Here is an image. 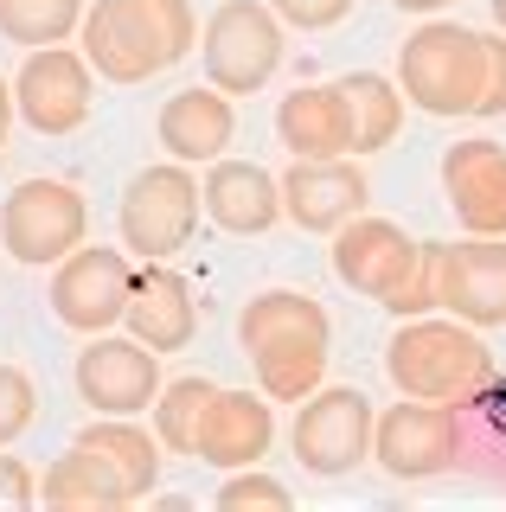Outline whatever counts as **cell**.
I'll use <instances>...</instances> for the list:
<instances>
[{"instance_id": "cell-8", "label": "cell", "mask_w": 506, "mask_h": 512, "mask_svg": "<svg viewBox=\"0 0 506 512\" xmlns=\"http://www.w3.org/2000/svg\"><path fill=\"white\" fill-rule=\"evenodd\" d=\"M90 237V205L84 192L65 180H20L0 205V250L13 263H65V256Z\"/></svg>"}, {"instance_id": "cell-19", "label": "cell", "mask_w": 506, "mask_h": 512, "mask_svg": "<svg viewBox=\"0 0 506 512\" xmlns=\"http://www.w3.org/2000/svg\"><path fill=\"white\" fill-rule=\"evenodd\" d=\"M276 442V410L263 391H218L212 410L199 423V442H193V461L205 468H257Z\"/></svg>"}, {"instance_id": "cell-20", "label": "cell", "mask_w": 506, "mask_h": 512, "mask_svg": "<svg viewBox=\"0 0 506 512\" xmlns=\"http://www.w3.org/2000/svg\"><path fill=\"white\" fill-rule=\"evenodd\" d=\"M154 135H161L167 160L212 167V160L231 148V135H237V109H231V96L218 90V84L173 90L167 103H161V122H154Z\"/></svg>"}, {"instance_id": "cell-7", "label": "cell", "mask_w": 506, "mask_h": 512, "mask_svg": "<svg viewBox=\"0 0 506 512\" xmlns=\"http://www.w3.org/2000/svg\"><path fill=\"white\" fill-rule=\"evenodd\" d=\"M468 455V404H430V397H398L378 410L372 461L391 480H430L449 474Z\"/></svg>"}, {"instance_id": "cell-35", "label": "cell", "mask_w": 506, "mask_h": 512, "mask_svg": "<svg viewBox=\"0 0 506 512\" xmlns=\"http://www.w3.org/2000/svg\"><path fill=\"white\" fill-rule=\"evenodd\" d=\"M487 7H494V26L506 32V0H487Z\"/></svg>"}, {"instance_id": "cell-6", "label": "cell", "mask_w": 506, "mask_h": 512, "mask_svg": "<svg viewBox=\"0 0 506 512\" xmlns=\"http://www.w3.org/2000/svg\"><path fill=\"white\" fill-rule=\"evenodd\" d=\"M282 58H289V45H282V20L270 0H225L205 20L199 64L205 84H218L225 96H257L282 71Z\"/></svg>"}, {"instance_id": "cell-13", "label": "cell", "mask_w": 506, "mask_h": 512, "mask_svg": "<svg viewBox=\"0 0 506 512\" xmlns=\"http://www.w3.org/2000/svg\"><path fill=\"white\" fill-rule=\"evenodd\" d=\"M436 308L468 327H506V237L436 244Z\"/></svg>"}, {"instance_id": "cell-26", "label": "cell", "mask_w": 506, "mask_h": 512, "mask_svg": "<svg viewBox=\"0 0 506 512\" xmlns=\"http://www.w3.org/2000/svg\"><path fill=\"white\" fill-rule=\"evenodd\" d=\"M84 26V0H0V39L13 45H65Z\"/></svg>"}, {"instance_id": "cell-24", "label": "cell", "mask_w": 506, "mask_h": 512, "mask_svg": "<svg viewBox=\"0 0 506 512\" xmlns=\"http://www.w3.org/2000/svg\"><path fill=\"white\" fill-rule=\"evenodd\" d=\"M340 96L353 109V154H378L398 141L404 128V90L391 84L385 71H346L340 77Z\"/></svg>"}, {"instance_id": "cell-28", "label": "cell", "mask_w": 506, "mask_h": 512, "mask_svg": "<svg viewBox=\"0 0 506 512\" xmlns=\"http://www.w3.org/2000/svg\"><path fill=\"white\" fill-rule=\"evenodd\" d=\"M33 410H39L33 378H26L20 365H0V448L20 442L26 429H33Z\"/></svg>"}, {"instance_id": "cell-10", "label": "cell", "mask_w": 506, "mask_h": 512, "mask_svg": "<svg viewBox=\"0 0 506 512\" xmlns=\"http://www.w3.org/2000/svg\"><path fill=\"white\" fill-rule=\"evenodd\" d=\"M129 250H109V244H77L65 263H52V314L65 320L71 333H109L129 308Z\"/></svg>"}, {"instance_id": "cell-16", "label": "cell", "mask_w": 506, "mask_h": 512, "mask_svg": "<svg viewBox=\"0 0 506 512\" xmlns=\"http://www.w3.org/2000/svg\"><path fill=\"white\" fill-rule=\"evenodd\" d=\"M122 327H129L141 346H154L161 359H167V352H186V346H193V333H199V295H193V282H186L173 263H135Z\"/></svg>"}, {"instance_id": "cell-33", "label": "cell", "mask_w": 506, "mask_h": 512, "mask_svg": "<svg viewBox=\"0 0 506 512\" xmlns=\"http://www.w3.org/2000/svg\"><path fill=\"white\" fill-rule=\"evenodd\" d=\"M13 116H20V109H13V84L0 77V148H7V128H13Z\"/></svg>"}, {"instance_id": "cell-2", "label": "cell", "mask_w": 506, "mask_h": 512, "mask_svg": "<svg viewBox=\"0 0 506 512\" xmlns=\"http://www.w3.org/2000/svg\"><path fill=\"white\" fill-rule=\"evenodd\" d=\"M193 45V0H97V7H84V26H77V52L109 84H148L180 58H193Z\"/></svg>"}, {"instance_id": "cell-23", "label": "cell", "mask_w": 506, "mask_h": 512, "mask_svg": "<svg viewBox=\"0 0 506 512\" xmlns=\"http://www.w3.org/2000/svg\"><path fill=\"white\" fill-rule=\"evenodd\" d=\"M39 500H45V506H135V493H129V480L109 468L97 448L71 442L65 455L45 468Z\"/></svg>"}, {"instance_id": "cell-21", "label": "cell", "mask_w": 506, "mask_h": 512, "mask_svg": "<svg viewBox=\"0 0 506 512\" xmlns=\"http://www.w3.org/2000/svg\"><path fill=\"white\" fill-rule=\"evenodd\" d=\"M276 135L295 160H340L353 154V109L340 84H295L276 103Z\"/></svg>"}, {"instance_id": "cell-4", "label": "cell", "mask_w": 506, "mask_h": 512, "mask_svg": "<svg viewBox=\"0 0 506 512\" xmlns=\"http://www.w3.org/2000/svg\"><path fill=\"white\" fill-rule=\"evenodd\" d=\"M481 84H487L481 32H468L455 20H430L398 45V90L423 116H474Z\"/></svg>"}, {"instance_id": "cell-18", "label": "cell", "mask_w": 506, "mask_h": 512, "mask_svg": "<svg viewBox=\"0 0 506 512\" xmlns=\"http://www.w3.org/2000/svg\"><path fill=\"white\" fill-rule=\"evenodd\" d=\"M199 205H205V218H212L218 231L263 237L282 218V180L270 167H257V160H225L218 154L212 167H205V180H199Z\"/></svg>"}, {"instance_id": "cell-5", "label": "cell", "mask_w": 506, "mask_h": 512, "mask_svg": "<svg viewBox=\"0 0 506 512\" xmlns=\"http://www.w3.org/2000/svg\"><path fill=\"white\" fill-rule=\"evenodd\" d=\"M199 180L186 160H154V167L129 173L122 186V205H116V224H122V250L141 256V263H167L193 244L199 231Z\"/></svg>"}, {"instance_id": "cell-29", "label": "cell", "mask_w": 506, "mask_h": 512, "mask_svg": "<svg viewBox=\"0 0 506 512\" xmlns=\"http://www.w3.org/2000/svg\"><path fill=\"white\" fill-rule=\"evenodd\" d=\"M398 320H410V314H430L436 308V244H423V256L410 263V276L398 282V295L385 301Z\"/></svg>"}, {"instance_id": "cell-3", "label": "cell", "mask_w": 506, "mask_h": 512, "mask_svg": "<svg viewBox=\"0 0 506 512\" xmlns=\"http://www.w3.org/2000/svg\"><path fill=\"white\" fill-rule=\"evenodd\" d=\"M385 372L398 384V397H430V404H481L487 391H500V365L494 352L474 340L468 320H436V314H410L385 346Z\"/></svg>"}, {"instance_id": "cell-15", "label": "cell", "mask_w": 506, "mask_h": 512, "mask_svg": "<svg viewBox=\"0 0 506 512\" xmlns=\"http://www.w3.org/2000/svg\"><path fill=\"white\" fill-rule=\"evenodd\" d=\"M276 180H282V218L314 237H334L346 218H359L372 205L366 173L346 154L340 160H289V173H276Z\"/></svg>"}, {"instance_id": "cell-11", "label": "cell", "mask_w": 506, "mask_h": 512, "mask_svg": "<svg viewBox=\"0 0 506 512\" xmlns=\"http://www.w3.org/2000/svg\"><path fill=\"white\" fill-rule=\"evenodd\" d=\"M90 58L84 52H65V45H33L20 64V77H13V109H20L26 128H39V135H71V128L90 122Z\"/></svg>"}, {"instance_id": "cell-12", "label": "cell", "mask_w": 506, "mask_h": 512, "mask_svg": "<svg viewBox=\"0 0 506 512\" xmlns=\"http://www.w3.org/2000/svg\"><path fill=\"white\" fill-rule=\"evenodd\" d=\"M71 384L90 410L103 416H135V410H154L161 397V352L141 346L135 333L116 340V333H90V346L77 352L71 365Z\"/></svg>"}, {"instance_id": "cell-30", "label": "cell", "mask_w": 506, "mask_h": 512, "mask_svg": "<svg viewBox=\"0 0 506 512\" xmlns=\"http://www.w3.org/2000/svg\"><path fill=\"white\" fill-rule=\"evenodd\" d=\"M270 7H276V20L295 26V32H327L353 13V0H270Z\"/></svg>"}, {"instance_id": "cell-34", "label": "cell", "mask_w": 506, "mask_h": 512, "mask_svg": "<svg viewBox=\"0 0 506 512\" xmlns=\"http://www.w3.org/2000/svg\"><path fill=\"white\" fill-rule=\"evenodd\" d=\"M398 13H442V7H455V0H391Z\"/></svg>"}, {"instance_id": "cell-22", "label": "cell", "mask_w": 506, "mask_h": 512, "mask_svg": "<svg viewBox=\"0 0 506 512\" xmlns=\"http://www.w3.org/2000/svg\"><path fill=\"white\" fill-rule=\"evenodd\" d=\"M77 442L97 448L109 468L129 480L135 500H148V493L161 487V455H167V448H161V436H154V429H141L135 416H97V423L77 429Z\"/></svg>"}, {"instance_id": "cell-27", "label": "cell", "mask_w": 506, "mask_h": 512, "mask_svg": "<svg viewBox=\"0 0 506 512\" xmlns=\"http://www.w3.org/2000/svg\"><path fill=\"white\" fill-rule=\"evenodd\" d=\"M218 506L225 512H250V506H270V512H289V487L263 468H231V480L218 487Z\"/></svg>"}, {"instance_id": "cell-9", "label": "cell", "mask_w": 506, "mask_h": 512, "mask_svg": "<svg viewBox=\"0 0 506 512\" xmlns=\"http://www.w3.org/2000/svg\"><path fill=\"white\" fill-rule=\"evenodd\" d=\"M372 429H378V410L366 391L353 384H334V391H308L302 410H295V429H289V448L308 474L321 480H340L353 468L372 461Z\"/></svg>"}, {"instance_id": "cell-17", "label": "cell", "mask_w": 506, "mask_h": 512, "mask_svg": "<svg viewBox=\"0 0 506 512\" xmlns=\"http://www.w3.org/2000/svg\"><path fill=\"white\" fill-rule=\"evenodd\" d=\"M442 192L468 237H506V148L487 135L442 154Z\"/></svg>"}, {"instance_id": "cell-25", "label": "cell", "mask_w": 506, "mask_h": 512, "mask_svg": "<svg viewBox=\"0 0 506 512\" xmlns=\"http://www.w3.org/2000/svg\"><path fill=\"white\" fill-rule=\"evenodd\" d=\"M212 397H218L212 378H173V384H161V397H154V436H161L167 455H193Z\"/></svg>"}, {"instance_id": "cell-31", "label": "cell", "mask_w": 506, "mask_h": 512, "mask_svg": "<svg viewBox=\"0 0 506 512\" xmlns=\"http://www.w3.org/2000/svg\"><path fill=\"white\" fill-rule=\"evenodd\" d=\"M487 45V84H481V103H474V116H506V32H481Z\"/></svg>"}, {"instance_id": "cell-32", "label": "cell", "mask_w": 506, "mask_h": 512, "mask_svg": "<svg viewBox=\"0 0 506 512\" xmlns=\"http://www.w3.org/2000/svg\"><path fill=\"white\" fill-rule=\"evenodd\" d=\"M26 506H39V474L0 448V512H26Z\"/></svg>"}, {"instance_id": "cell-1", "label": "cell", "mask_w": 506, "mask_h": 512, "mask_svg": "<svg viewBox=\"0 0 506 512\" xmlns=\"http://www.w3.org/2000/svg\"><path fill=\"white\" fill-rule=\"evenodd\" d=\"M237 346L257 365V391L270 404H302L308 391H321L334 320L302 288H263L237 314Z\"/></svg>"}, {"instance_id": "cell-14", "label": "cell", "mask_w": 506, "mask_h": 512, "mask_svg": "<svg viewBox=\"0 0 506 512\" xmlns=\"http://www.w3.org/2000/svg\"><path fill=\"white\" fill-rule=\"evenodd\" d=\"M417 256H423L417 237H404V224H391L378 212H359L334 231V276L353 288V295H372L378 308L398 295V282L410 276Z\"/></svg>"}]
</instances>
